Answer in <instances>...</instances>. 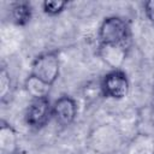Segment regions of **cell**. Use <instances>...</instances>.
<instances>
[{
  "label": "cell",
  "mask_w": 154,
  "mask_h": 154,
  "mask_svg": "<svg viewBox=\"0 0 154 154\" xmlns=\"http://www.w3.org/2000/svg\"><path fill=\"white\" fill-rule=\"evenodd\" d=\"M66 1H58V0H52V1H45L42 4V7H43V11L48 14H58L60 13L65 6H66Z\"/></svg>",
  "instance_id": "10"
},
{
  "label": "cell",
  "mask_w": 154,
  "mask_h": 154,
  "mask_svg": "<svg viewBox=\"0 0 154 154\" xmlns=\"http://www.w3.org/2000/svg\"><path fill=\"white\" fill-rule=\"evenodd\" d=\"M144 11H146L147 17L154 23V0L147 1V2L144 4Z\"/></svg>",
  "instance_id": "12"
},
{
  "label": "cell",
  "mask_w": 154,
  "mask_h": 154,
  "mask_svg": "<svg viewBox=\"0 0 154 154\" xmlns=\"http://www.w3.org/2000/svg\"><path fill=\"white\" fill-rule=\"evenodd\" d=\"M10 16L13 23L17 25H24L26 24L31 18V6L26 1H19L14 2L11 6Z\"/></svg>",
  "instance_id": "7"
},
{
  "label": "cell",
  "mask_w": 154,
  "mask_h": 154,
  "mask_svg": "<svg viewBox=\"0 0 154 154\" xmlns=\"http://www.w3.org/2000/svg\"><path fill=\"white\" fill-rule=\"evenodd\" d=\"M18 150L17 134L13 128L5 122L0 126V152L1 154H16Z\"/></svg>",
  "instance_id": "6"
},
{
  "label": "cell",
  "mask_w": 154,
  "mask_h": 154,
  "mask_svg": "<svg viewBox=\"0 0 154 154\" xmlns=\"http://www.w3.org/2000/svg\"><path fill=\"white\" fill-rule=\"evenodd\" d=\"M130 36V28L125 19L120 17H107L99 29V40L101 46L125 47Z\"/></svg>",
  "instance_id": "1"
},
{
  "label": "cell",
  "mask_w": 154,
  "mask_h": 154,
  "mask_svg": "<svg viewBox=\"0 0 154 154\" xmlns=\"http://www.w3.org/2000/svg\"><path fill=\"white\" fill-rule=\"evenodd\" d=\"M10 76L6 72V70H1L0 73V95H1V100H4L8 94H10Z\"/></svg>",
  "instance_id": "11"
},
{
  "label": "cell",
  "mask_w": 154,
  "mask_h": 154,
  "mask_svg": "<svg viewBox=\"0 0 154 154\" xmlns=\"http://www.w3.org/2000/svg\"><path fill=\"white\" fill-rule=\"evenodd\" d=\"M25 87L29 94L32 95V97H42V96H48L49 93V85L45 84L40 79L35 78L34 76L29 75V77L25 81Z\"/></svg>",
  "instance_id": "9"
},
{
  "label": "cell",
  "mask_w": 154,
  "mask_h": 154,
  "mask_svg": "<svg viewBox=\"0 0 154 154\" xmlns=\"http://www.w3.org/2000/svg\"><path fill=\"white\" fill-rule=\"evenodd\" d=\"M77 103L76 101L69 96L63 95L52 106V117L60 126H69L73 123L77 116Z\"/></svg>",
  "instance_id": "5"
},
{
  "label": "cell",
  "mask_w": 154,
  "mask_h": 154,
  "mask_svg": "<svg viewBox=\"0 0 154 154\" xmlns=\"http://www.w3.org/2000/svg\"><path fill=\"white\" fill-rule=\"evenodd\" d=\"M60 63L58 54L54 52H47L35 58L31 65L30 75L40 79L45 84L52 87L59 77Z\"/></svg>",
  "instance_id": "2"
},
{
  "label": "cell",
  "mask_w": 154,
  "mask_h": 154,
  "mask_svg": "<svg viewBox=\"0 0 154 154\" xmlns=\"http://www.w3.org/2000/svg\"><path fill=\"white\" fill-rule=\"evenodd\" d=\"M52 117V105L48 96L35 97L29 105L25 114L28 125L32 129H41Z\"/></svg>",
  "instance_id": "4"
},
{
  "label": "cell",
  "mask_w": 154,
  "mask_h": 154,
  "mask_svg": "<svg viewBox=\"0 0 154 154\" xmlns=\"http://www.w3.org/2000/svg\"><path fill=\"white\" fill-rule=\"evenodd\" d=\"M128 154H154V140L143 135L136 137L131 142Z\"/></svg>",
  "instance_id": "8"
},
{
  "label": "cell",
  "mask_w": 154,
  "mask_h": 154,
  "mask_svg": "<svg viewBox=\"0 0 154 154\" xmlns=\"http://www.w3.org/2000/svg\"><path fill=\"white\" fill-rule=\"evenodd\" d=\"M129 79L120 70H112L106 73L101 82V90L105 96L112 99H123L129 93Z\"/></svg>",
  "instance_id": "3"
}]
</instances>
